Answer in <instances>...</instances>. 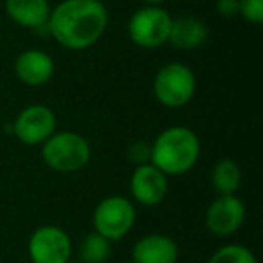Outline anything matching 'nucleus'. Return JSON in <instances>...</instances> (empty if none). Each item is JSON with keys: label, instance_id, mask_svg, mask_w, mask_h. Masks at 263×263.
Wrapping results in <instances>:
<instances>
[{"label": "nucleus", "instance_id": "14", "mask_svg": "<svg viewBox=\"0 0 263 263\" xmlns=\"http://www.w3.org/2000/svg\"><path fill=\"white\" fill-rule=\"evenodd\" d=\"M208 40V26L200 18L191 15H184L173 18L170 29L168 44L180 51H195L202 47Z\"/></svg>", "mask_w": 263, "mask_h": 263}, {"label": "nucleus", "instance_id": "9", "mask_svg": "<svg viewBox=\"0 0 263 263\" xmlns=\"http://www.w3.org/2000/svg\"><path fill=\"white\" fill-rule=\"evenodd\" d=\"M245 220V204L236 195H218L205 211V227L215 236H231Z\"/></svg>", "mask_w": 263, "mask_h": 263}, {"label": "nucleus", "instance_id": "13", "mask_svg": "<svg viewBox=\"0 0 263 263\" xmlns=\"http://www.w3.org/2000/svg\"><path fill=\"white\" fill-rule=\"evenodd\" d=\"M4 8L16 26L33 31L47 27L51 15V6L47 0H6Z\"/></svg>", "mask_w": 263, "mask_h": 263}, {"label": "nucleus", "instance_id": "12", "mask_svg": "<svg viewBox=\"0 0 263 263\" xmlns=\"http://www.w3.org/2000/svg\"><path fill=\"white\" fill-rule=\"evenodd\" d=\"M179 247L173 238L152 233L139 238L132 249V263H177Z\"/></svg>", "mask_w": 263, "mask_h": 263}, {"label": "nucleus", "instance_id": "10", "mask_svg": "<svg viewBox=\"0 0 263 263\" xmlns=\"http://www.w3.org/2000/svg\"><path fill=\"white\" fill-rule=\"evenodd\" d=\"M130 193L137 204L155 208L168 195V177L152 162L136 166L130 179Z\"/></svg>", "mask_w": 263, "mask_h": 263}, {"label": "nucleus", "instance_id": "21", "mask_svg": "<svg viewBox=\"0 0 263 263\" xmlns=\"http://www.w3.org/2000/svg\"><path fill=\"white\" fill-rule=\"evenodd\" d=\"M144 2H146V6H162L166 0H144Z\"/></svg>", "mask_w": 263, "mask_h": 263}, {"label": "nucleus", "instance_id": "2", "mask_svg": "<svg viewBox=\"0 0 263 263\" xmlns=\"http://www.w3.org/2000/svg\"><path fill=\"white\" fill-rule=\"evenodd\" d=\"M200 157V139L187 126H170L150 144V162L166 177L184 175Z\"/></svg>", "mask_w": 263, "mask_h": 263}, {"label": "nucleus", "instance_id": "11", "mask_svg": "<svg viewBox=\"0 0 263 263\" xmlns=\"http://www.w3.org/2000/svg\"><path fill=\"white\" fill-rule=\"evenodd\" d=\"M54 60L40 49H27L15 60V76L27 87H42L54 76Z\"/></svg>", "mask_w": 263, "mask_h": 263}, {"label": "nucleus", "instance_id": "1", "mask_svg": "<svg viewBox=\"0 0 263 263\" xmlns=\"http://www.w3.org/2000/svg\"><path fill=\"white\" fill-rule=\"evenodd\" d=\"M108 27V11L101 0H63L51 9L47 33L69 51L96 45Z\"/></svg>", "mask_w": 263, "mask_h": 263}, {"label": "nucleus", "instance_id": "8", "mask_svg": "<svg viewBox=\"0 0 263 263\" xmlns=\"http://www.w3.org/2000/svg\"><path fill=\"white\" fill-rule=\"evenodd\" d=\"M56 132V116L47 105L34 103L18 112L13 123V134L27 146H42Z\"/></svg>", "mask_w": 263, "mask_h": 263}, {"label": "nucleus", "instance_id": "3", "mask_svg": "<svg viewBox=\"0 0 263 263\" xmlns=\"http://www.w3.org/2000/svg\"><path fill=\"white\" fill-rule=\"evenodd\" d=\"M92 155L90 143L72 130L54 132L42 144V159L58 173H74L88 164Z\"/></svg>", "mask_w": 263, "mask_h": 263}, {"label": "nucleus", "instance_id": "20", "mask_svg": "<svg viewBox=\"0 0 263 263\" xmlns=\"http://www.w3.org/2000/svg\"><path fill=\"white\" fill-rule=\"evenodd\" d=\"M215 9L222 18H234L240 13V0H216Z\"/></svg>", "mask_w": 263, "mask_h": 263}, {"label": "nucleus", "instance_id": "18", "mask_svg": "<svg viewBox=\"0 0 263 263\" xmlns=\"http://www.w3.org/2000/svg\"><path fill=\"white\" fill-rule=\"evenodd\" d=\"M238 15L249 24L259 26L263 24V0H240Z\"/></svg>", "mask_w": 263, "mask_h": 263}, {"label": "nucleus", "instance_id": "16", "mask_svg": "<svg viewBox=\"0 0 263 263\" xmlns=\"http://www.w3.org/2000/svg\"><path fill=\"white\" fill-rule=\"evenodd\" d=\"M110 243L101 234L88 233L80 245V258L81 263H105L110 258Z\"/></svg>", "mask_w": 263, "mask_h": 263}, {"label": "nucleus", "instance_id": "7", "mask_svg": "<svg viewBox=\"0 0 263 263\" xmlns=\"http://www.w3.org/2000/svg\"><path fill=\"white\" fill-rule=\"evenodd\" d=\"M31 263H67L72 256V240L58 226H42L27 243Z\"/></svg>", "mask_w": 263, "mask_h": 263}, {"label": "nucleus", "instance_id": "5", "mask_svg": "<svg viewBox=\"0 0 263 263\" xmlns=\"http://www.w3.org/2000/svg\"><path fill=\"white\" fill-rule=\"evenodd\" d=\"M136 223L134 202L121 195L106 197L96 205L92 215V226L98 234L108 241L123 240Z\"/></svg>", "mask_w": 263, "mask_h": 263}, {"label": "nucleus", "instance_id": "6", "mask_svg": "<svg viewBox=\"0 0 263 263\" xmlns=\"http://www.w3.org/2000/svg\"><path fill=\"white\" fill-rule=\"evenodd\" d=\"M173 16L162 6H144L128 20V36L141 49H159L168 44Z\"/></svg>", "mask_w": 263, "mask_h": 263}, {"label": "nucleus", "instance_id": "19", "mask_svg": "<svg viewBox=\"0 0 263 263\" xmlns=\"http://www.w3.org/2000/svg\"><path fill=\"white\" fill-rule=\"evenodd\" d=\"M128 157H130V161L136 166L150 162V144L143 143V141L134 143L130 148H128Z\"/></svg>", "mask_w": 263, "mask_h": 263}, {"label": "nucleus", "instance_id": "17", "mask_svg": "<svg viewBox=\"0 0 263 263\" xmlns=\"http://www.w3.org/2000/svg\"><path fill=\"white\" fill-rule=\"evenodd\" d=\"M208 263H258L254 252L241 243H229L220 247Z\"/></svg>", "mask_w": 263, "mask_h": 263}, {"label": "nucleus", "instance_id": "4", "mask_svg": "<svg viewBox=\"0 0 263 263\" xmlns=\"http://www.w3.org/2000/svg\"><path fill=\"white\" fill-rule=\"evenodd\" d=\"M197 92V78L186 63H166L154 78L155 99L166 108H182L190 105Z\"/></svg>", "mask_w": 263, "mask_h": 263}, {"label": "nucleus", "instance_id": "15", "mask_svg": "<svg viewBox=\"0 0 263 263\" xmlns=\"http://www.w3.org/2000/svg\"><path fill=\"white\" fill-rule=\"evenodd\" d=\"M213 190L218 195H236L241 184V170L233 159H222L211 172Z\"/></svg>", "mask_w": 263, "mask_h": 263}, {"label": "nucleus", "instance_id": "22", "mask_svg": "<svg viewBox=\"0 0 263 263\" xmlns=\"http://www.w3.org/2000/svg\"><path fill=\"white\" fill-rule=\"evenodd\" d=\"M67 263H74V261H67Z\"/></svg>", "mask_w": 263, "mask_h": 263}]
</instances>
